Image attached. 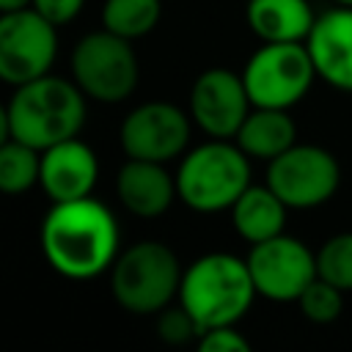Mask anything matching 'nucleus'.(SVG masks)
<instances>
[{
  "mask_svg": "<svg viewBox=\"0 0 352 352\" xmlns=\"http://www.w3.org/2000/svg\"><path fill=\"white\" fill-rule=\"evenodd\" d=\"M41 253L69 280H91L110 272L121 253L116 214L96 198L52 204L41 220Z\"/></svg>",
  "mask_w": 352,
  "mask_h": 352,
  "instance_id": "f257e3e1",
  "label": "nucleus"
},
{
  "mask_svg": "<svg viewBox=\"0 0 352 352\" xmlns=\"http://www.w3.org/2000/svg\"><path fill=\"white\" fill-rule=\"evenodd\" d=\"M85 99L74 80L55 77L52 72L14 85L3 110V138L22 140L38 151L77 138L88 116Z\"/></svg>",
  "mask_w": 352,
  "mask_h": 352,
  "instance_id": "f03ea898",
  "label": "nucleus"
},
{
  "mask_svg": "<svg viewBox=\"0 0 352 352\" xmlns=\"http://www.w3.org/2000/svg\"><path fill=\"white\" fill-rule=\"evenodd\" d=\"M258 297L248 258L234 253H204L182 272L179 302L192 314L201 333L220 324H236Z\"/></svg>",
  "mask_w": 352,
  "mask_h": 352,
  "instance_id": "7ed1b4c3",
  "label": "nucleus"
},
{
  "mask_svg": "<svg viewBox=\"0 0 352 352\" xmlns=\"http://www.w3.org/2000/svg\"><path fill=\"white\" fill-rule=\"evenodd\" d=\"M250 187V157L236 140L209 138L182 154L176 168V192L184 206L201 214L231 209Z\"/></svg>",
  "mask_w": 352,
  "mask_h": 352,
  "instance_id": "20e7f679",
  "label": "nucleus"
},
{
  "mask_svg": "<svg viewBox=\"0 0 352 352\" xmlns=\"http://www.w3.org/2000/svg\"><path fill=\"white\" fill-rule=\"evenodd\" d=\"M182 272L176 253L165 242L143 239L118 253L110 267V292L124 311L157 316L179 297Z\"/></svg>",
  "mask_w": 352,
  "mask_h": 352,
  "instance_id": "39448f33",
  "label": "nucleus"
},
{
  "mask_svg": "<svg viewBox=\"0 0 352 352\" xmlns=\"http://www.w3.org/2000/svg\"><path fill=\"white\" fill-rule=\"evenodd\" d=\"M140 66L132 41L110 30L82 36L72 50V80L94 102H124L138 88Z\"/></svg>",
  "mask_w": 352,
  "mask_h": 352,
  "instance_id": "423d86ee",
  "label": "nucleus"
},
{
  "mask_svg": "<svg viewBox=\"0 0 352 352\" xmlns=\"http://www.w3.org/2000/svg\"><path fill=\"white\" fill-rule=\"evenodd\" d=\"M242 80L253 107H294L314 85L316 69L305 41H264L245 63Z\"/></svg>",
  "mask_w": 352,
  "mask_h": 352,
  "instance_id": "0eeeda50",
  "label": "nucleus"
},
{
  "mask_svg": "<svg viewBox=\"0 0 352 352\" xmlns=\"http://www.w3.org/2000/svg\"><path fill=\"white\" fill-rule=\"evenodd\" d=\"M267 184L289 209H316L336 195L341 168L327 148L294 143L267 162Z\"/></svg>",
  "mask_w": 352,
  "mask_h": 352,
  "instance_id": "6e6552de",
  "label": "nucleus"
},
{
  "mask_svg": "<svg viewBox=\"0 0 352 352\" xmlns=\"http://www.w3.org/2000/svg\"><path fill=\"white\" fill-rule=\"evenodd\" d=\"M58 58V25L36 8L3 11L0 16V77L22 85L52 72Z\"/></svg>",
  "mask_w": 352,
  "mask_h": 352,
  "instance_id": "1a4fd4ad",
  "label": "nucleus"
},
{
  "mask_svg": "<svg viewBox=\"0 0 352 352\" xmlns=\"http://www.w3.org/2000/svg\"><path fill=\"white\" fill-rule=\"evenodd\" d=\"M192 118L173 102H143L129 110L118 129L121 151L129 160L170 162L187 151Z\"/></svg>",
  "mask_w": 352,
  "mask_h": 352,
  "instance_id": "9d476101",
  "label": "nucleus"
},
{
  "mask_svg": "<svg viewBox=\"0 0 352 352\" xmlns=\"http://www.w3.org/2000/svg\"><path fill=\"white\" fill-rule=\"evenodd\" d=\"M248 270L258 297L272 302H297L316 272V253L297 236L278 234L258 245H250Z\"/></svg>",
  "mask_w": 352,
  "mask_h": 352,
  "instance_id": "9b49d317",
  "label": "nucleus"
},
{
  "mask_svg": "<svg viewBox=\"0 0 352 352\" xmlns=\"http://www.w3.org/2000/svg\"><path fill=\"white\" fill-rule=\"evenodd\" d=\"M190 118L206 138L234 140L242 121L253 110L242 74L214 66L195 77L190 88Z\"/></svg>",
  "mask_w": 352,
  "mask_h": 352,
  "instance_id": "f8f14e48",
  "label": "nucleus"
},
{
  "mask_svg": "<svg viewBox=\"0 0 352 352\" xmlns=\"http://www.w3.org/2000/svg\"><path fill=\"white\" fill-rule=\"evenodd\" d=\"M305 47L311 52L316 77L330 88L352 94V6H333L319 14Z\"/></svg>",
  "mask_w": 352,
  "mask_h": 352,
  "instance_id": "ddd939ff",
  "label": "nucleus"
},
{
  "mask_svg": "<svg viewBox=\"0 0 352 352\" xmlns=\"http://www.w3.org/2000/svg\"><path fill=\"white\" fill-rule=\"evenodd\" d=\"M96 179H99V160L94 148L85 140H80V135L41 151L38 187L52 204L91 195Z\"/></svg>",
  "mask_w": 352,
  "mask_h": 352,
  "instance_id": "4468645a",
  "label": "nucleus"
},
{
  "mask_svg": "<svg viewBox=\"0 0 352 352\" xmlns=\"http://www.w3.org/2000/svg\"><path fill=\"white\" fill-rule=\"evenodd\" d=\"M116 195L124 209L135 217L151 220L170 209L176 192V176L168 173L165 162L151 160H129L121 165L116 176Z\"/></svg>",
  "mask_w": 352,
  "mask_h": 352,
  "instance_id": "2eb2a0df",
  "label": "nucleus"
},
{
  "mask_svg": "<svg viewBox=\"0 0 352 352\" xmlns=\"http://www.w3.org/2000/svg\"><path fill=\"white\" fill-rule=\"evenodd\" d=\"M231 212V226L234 231L248 242L258 245L264 239H272L283 234L286 228V212L289 206L272 192V187L264 184H250L228 209Z\"/></svg>",
  "mask_w": 352,
  "mask_h": 352,
  "instance_id": "dca6fc26",
  "label": "nucleus"
},
{
  "mask_svg": "<svg viewBox=\"0 0 352 352\" xmlns=\"http://www.w3.org/2000/svg\"><path fill=\"white\" fill-rule=\"evenodd\" d=\"M245 19L261 41H305L316 14L308 0H248Z\"/></svg>",
  "mask_w": 352,
  "mask_h": 352,
  "instance_id": "f3484780",
  "label": "nucleus"
},
{
  "mask_svg": "<svg viewBox=\"0 0 352 352\" xmlns=\"http://www.w3.org/2000/svg\"><path fill=\"white\" fill-rule=\"evenodd\" d=\"M234 140L250 160L270 162L297 143V126L286 110L253 107L248 113V118L242 121L239 132L234 135Z\"/></svg>",
  "mask_w": 352,
  "mask_h": 352,
  "instance_id": "a211bd4d",
  "label": "nucleus"
},
{
  "mask_svg": "<svg viewBox=\"0 0 352 352\" xmlns=\"http://www.w3.org/2000/svg\"><path fill=\"white\" fill-rule=\"evenodd\" d=\"M162 14V0H104L102 28L129 41L148 36Z\"/></svg>",
  "mask_w": 352,
  "mask_h": 352,
  "instance_id": "6ab92c4d",
  "label": "nucleus"
},
{
  "mask_svg": "<svg viewBox=\"0 0 352 352\" xmlns=\"http://www.w3.org/2000/svg\"><path fill=\"white\" fill-rule=\"evenodd\" d=\"M41 176V151L14 140V138H3L0 146V190L8 195H19L25 190H30L33 184H38Z\"/></svg>",
  "mask_w": 352,
  "mask_h": 352,
  "instance_id": "aec40b11",
  "label": "nucleus"
},
{
  "mask_svg": "<svg viewBox=\"0 0 352 352\" xmlns=\"http://www.w3.org/2000/svg\"><path fill=\"white\" fill-rule=\"evenodd\" d=\"M316 272L341 292H352V231H341L316 250Z\"/></svg>",
  "mask_w": 352,
  "mask_h": 352,
  "instance_id": "412c9836",
  "label": "nucleus"
},
{
  "mask_svg": "<svg viewBox=\"0 0 352 352\" xmlns=\"http://www.w3.org/2000/svg\"><path fill=\"white\" fill-rule=\"evenodd\" d=\"M344 294L338 286L327 283L324 278H314L308 283V289L297 297V308L305 319L316 322V324H327V322H336L344 311Z\"/></svg>",
  "mask_w": 352,
  "mask_h": 352,
  "instance_id": "4be33fe9",
  "label": "nucleus"
},
{
  "mask_svg": "<svg viewBox=\"0 0 352 352\" xmlns=\"http://www.w3.org/2000/svg\"><path fill=\"white\" fill-rule=\"evenodd\" d=\"M157 336L168 344H187V341H198L201 336V327L198 322L192 319V314L176 300V305L170 302L168 308H162L157 314Z\"/></svg>",
  "mask_w": 352,
  "mask_h": 352,
  "instance_id": "5701e85b",
  "label": "nucleus"
},
{
  "mask_svg": "<svg viewBox=\"0 0 352 352\" xmlns=\"http://www.w3.org/2000/svg\"><path fill=\"white\" fill-rule=\"evenodd\" d=\"M201 352H250V341L236 330V324L209 327L198 336Z\"/></svg>",
  "mask_w": 352,
  "mask_h": 352,
  "instance_id": "b1692460",
  "label": "nucleus"
},
{
  "mask_svg": "<svg viewBox=\"0 0 352 352\" xmlns=\"http://www.w3.org/2000/svg\"><path fill=\"white\" fill-rule=\"evenodd\" d=\"M82 6H85V0H33L30 3V8H36L41 16H47L58 28L74 22L80 16Z\"/></svg>",
  "mask_w": 352,
  "mask_h": 352,
  "instance_id": "393cba45",
  "label": "nucleus"
},
{
  "mask_svg": "<svg viewBox=\"0 0 352 352\" xmlns=\"http://www.w3.org/2000/svg\"><path fill=\"white\" fill-rule=\"evenodd\" d=\"M33 0H0V11H16V8H30Z\"/></svg>",
  "mask_w": 352,
  "mask_h": 352,
  "instance_id": "a878e982",
  "label": "nucleus"
},
{
  "mask_svg": "<svg viewBox=\"0 0 352 352\" xmlns=\"http://www.w3.org/2000/svg\"><path fill=\"white\" fill-rule=\"evenodd\" d=\"M333 3H338V6H352V0H333Z\"/></svg>",
  "mask_w": 352,
  "mask_h": 352,
  "instance_id": "bb28decb",
  "label": "nucleus"
}]
</instances>
